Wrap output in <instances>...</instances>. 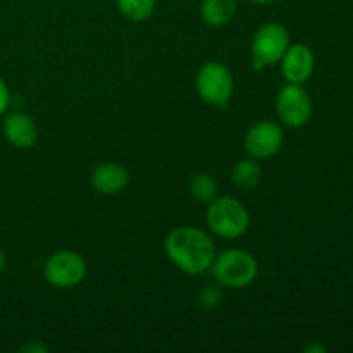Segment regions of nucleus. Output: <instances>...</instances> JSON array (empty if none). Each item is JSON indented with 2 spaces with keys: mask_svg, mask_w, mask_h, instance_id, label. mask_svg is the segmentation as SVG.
I'll use <instances>...</instances> for the list:
<instances>
[{
  "mask_svg": "<svg viewBox=\"0 0 353 353\" xmlns=\"http://www.w3.org/2000/svg\"><path fill=\"white\" fill-rule=\"evenodd\" d=\"M164 250L169 261L188 276L209 272L217 255L212 236L199 226L174 228L165 236Z\"/></svg>",
  "mask_w": 353,
  "mask_h": 353,
  "instance_id": "f257e3e1",
  "label": "nucleus"
},
{
  "mask_svg": "<svg viewBox=\"0 0 353 353\" xmlns=\"http://www.w3.org/2000/svg\"><path fill=\"white\" fill-rule=\"evenodd\" d=\"M207 205V226L216 236L223 240H236L250 228V212L241 200L217 195Z\"/></svg>",
  "mask_w": 353,
  "mask_h": 353,
  "instance_id": "f03ea898",
  "label": "nucleus"
},
{
  "mask_svg": "<svg viewBox=\"0 0 353 353\" xmlns=\"http://www.w3.org/2000/svg\"><path fill=\"white\" fill-rule=\"evenodd\" d=\"M214 279L217 285L231 290L250 286L259 276V262L250 252L243 248H228L216 255L212 262Z\"/></svg>",
  "mask_w": 353,
  "mask_h": 353,
  "instance_id": "7ed1b4c3",
  "label": "nucleus"
},
{
  "mask_svg": "<svg viewBox=\"0 0 353 353\" xmlns=\"http://www.w3.org/2000/svg\"><path fill=\"white\" fill-rule=\"evenodd\" d=\"M290 47V31L278 21H268L255 30L250 43L252 68L264 71L279 64Z\"/></svg>",
  "mask_w": 353,
  "mask_h": 353,
  "instance_id": "20e7f679",
  "label": "nucleus"
},
{
  "mask_svg": "<svg viewBox=\"0 0 353 353\" xmlns=\"http://www.w3.org/2000/svg\"><path fill=\"white\" fill-rule=\"evenodd\" d=\"M196 95L214 107H226L234 92V79L230 68L219 61L202 64L195 76Z\"/></svg>",
  "mask_w": 353,
  "mask_h": 353,
  "instance_id": "39448f33",
  "label": "nucleus"
},
{
  "mask_svg": "<svg viewBox=\"0 0 353 353\" xmlns=\"http://www.w3.org/2000/svg\"><path fill=\"white\" fill-rule=\"evenodd\" d=\"M86 262L81 254L74 250H59L48 255L43 264V278L52 288L71 290L81 285L85 279Z\"/></svg>",
  "mask_w": 353,
  "mask_h": 353,
  "instance_id": "423d86ee",
  "label": "nucleus"
},
{
  "mask_svg": "<svg viewBox=\"0 0 353 353\" xmlns=\"http://www.w3.org/2000/svg\"><path fill=\"white\" fill-rule=\"evenodd\" d=\"M276 112L285 126L303 128L312 117V100L302 85L286 83L276 99Z\"/></svg>",
  "mask_w": 353,
  "mask_h": 353,
  "instance_id": "0eeeda50",
  "label": "nucleus"
},
{
  "mask_svg": "<svg viewBox=\"0 0 353 353\" xmlns=\"http://www.w3.org/2000/svg\"><path fill=\"white\" fill-rule=\"evenodd\" d=\"M285 143V131L278 123L269 119L257 121L245 133L243 145L248 157L265 161L279 154Z\"/></svg>",
  "mask_w": 353,
  "mask_h": 353,
  "instance_id": "6e6552de",
  "label": "nucleus"
},
{
  "mask_svg": "<svg viewBox=\"0 0 353 353\" xmlns=\"http://www.w3.org/2000/svg\"><path fill=\"white\" fill-rule=\"evenodd\" d=\"M279 65H281V74L286 83L303 85L312 76L314 68H316V57L305 43H290L288 50L279 61Z\"/></svg>",
  "mask_w": 353,
  "mask_h": 353,
  "instance_id": "1a4fd4ad",
  "label": "nucleus"
},
{
  "mask_svg": "<svg viewBox=\"0 0 353 353\" xmlns=\"http://www.w3.org/2000/svg\"><path fill=\"white\" fill-rule=\"evenodd\" d=\"M2 133L7 143L19 150H30L38 141V126L26 112H10L3 117Z\"/></svg>",
  "mask_w": 353,
  "mask_h": 353,
  "instance_id": "9d476101",
  "label": "nucleus"
},
{
  "mask_svg": "<svg viewBox=\"0 0 353 353\" xmlns=\"http://www.w3.org/2000/svg\"><path fill=\"white\" fill-rule=\"evenodd\" d=\"M90 183L93 190L102 195H117L126 190L130 183V172L117 162H100L90 174Z\"/></svg>",
  "mask_w": 353,
  "mask_h": 353,
  "instance_id": "9b49d317",
  "label": "nucleus"
},
{
  "mask_svg": "<svg viewBox=\"0 0 353 353\" xmlns=\"http://www.w3.org/2000/svg\"><path fill=\"white\" fill-rule=\"evenodd\" d=\"M238 0H202L200 16L207 26L223 28L234 19Z\"/></svg>",
  "mask_w": 353,
  "mask_h": 353,
  "instance_id": "f8f14e48",
  "label": "nucleus"
},
{
  "mask_svg": "<svg viewBox=\"0 0 353 353\" xmlns=\"http://www.w3.org/2000/svg\"><path fill=\"white\" fill-rule=\"evenodd\" d=\"M262 179V168L259 161L247 157L240 159L231 169V181L240 192H252Z\"/></svg>",
  "mask_w": 353,
  "mask_h": 353,
  "instance_id": "ddd939ff",
  "label": "nucleus"
},
{
  "mask_svg": "<svg viewBox=\"0 0 353 353\" xmlns=\"http://www.w3.org/2000/svg\"><path fill=\"white\" fill-rule=\"evenodd\" d=\"M190 193L200 203H210L219 195V185L209 172H195L188 181Z\"/></svg>",
  "mask_w": 353,
  "mask_h": 353,
  "instance_id": "4468645a",
  "label": "nucleus"
},
{
  "mask_svg": "<svg viewBox=\"0 0 353 353\" xmlns=\"http://www.w3.org/2000/svg\"><path fill=\"white\" fill-rule=\"evenodd\" d=\"M157 0H116V7L124 19L131 23H143L154 14Z\"/></svg>",
  "mask_w": 353,
  "mask_h": 353,
  "instance_id": "2eb2a0df",
  "label": "nucleus"
},
{
  "mask_svg": "<svg viewBox=\"0 0 353 353\" xmlns=\"http://www.w3.org/2000/svg\"><path fill=\"white\" fill-rule=\"evenodd\" d=\"M223 302V292L217 285H207L200 290L199 296H196V303L199 309L203 312H210V310L217 309Z\"/></svg>",
  "mask_w": 353,
  "mask_h": 353,
  "instance_id": "dca6fc26",
  "label": "nucleus"
},
{
  "mask_svg": "<svg viewBox=\"0 0 353 353\" xmlns=\"http://www.w3.org/2000/svg\"><path fill=\"white\" fill-rule=\"evenodd\" d=\"M9 105H10V90L9 86H7L6 79L0 76V116H3V114L7 112Z\"/></svg>",
  "mask_w": 353,
  "mask_h": 353,
  "instance_id": "f3484780",
  "label": "nucleus"
},
{
  "mask_svg": "<svg viewBox=\"0 0 353 353\" xmlns=\"http://www.w3.org/2000/svg\"><path fill=\"white\" fill-rule=\"evenodd\" d=\"M21 353H47L48 347L43 343V341L38 340H30L26 345L19 348Z\"/></svg>",
  "mask_w": 353,
  "mask_h": 353,
  "instance_id": "a211bd4d",
  "label": "nucleus"
},
{
  "mask_svg": "<svg viewBox=\"0 0 353 353\" xmlns=\"http://www.w3.org/2000/svg\"><path fill=\"white\" fill-rule=\"evenodd\" d=\"M303 352L305 353H324L326 352V347H323V345H319V343H310L303 348Z\"/></svg>",
  "mask_w": 353,
  "mask_h": 353,
  "instance_id": "6ab92c4d",
  "label": "nucleus"
},
{
  "mask_svg": "<svg viewBox=\"0 0 353 353\" xmlns=\"http://www.w3.org/2000/svg\"><path fill=\"white\" fill-rule=\"evenodd\" d=\"M6 268H7V255H6V252L0 248V274L6 271Z\"/></svg>",
  "mask_w": 353,
  "mask_h": 353,
  "instance_id": "aec40b11",
  "label": "nucleus"
},
{
  "mask_svg": "<svg viewBox=\"0 0 353 353\" xmlns=\"http://www.w3.org/2000/svg\"><path fill=\"white\" fill-rule=\"evenodd\" d=\"M247 2L255 3V6H268V3L276 2V0H247Z\"/></svg>",
  "mask_w": 353,
  "mask_h": 353,
  "instance_id": "412c9836",
  "label": "nucleus"
}]
</instances>
